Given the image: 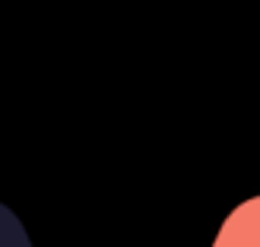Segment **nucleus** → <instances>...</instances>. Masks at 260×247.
Wrapping results in <instances>:
<instances>
[{
	"label": "nucleus",
	"instance_id": "nucleus-2",
	"mask_svg": "<svg viewBox=\"0 0 260 247\" xmlns=\"http://www.w3.org/2000/svg\"><path fill=\"white\" fill-rule=\"evenodd\" d=\"M0 247H32L29 235L7 206H0Z\"/></svg>",
	"mask_w": 260,
	"mask_h": 247
},
{
	"label": "nucleus",
	"instance_id": "nucleus-1",
	"mask_svg": "<svg viewBox=\"0 0 260 247\" xmlns=\"http://www.w3.org/2000/svg\"><path fill=\"white\" fill-rule=\"evenodd\" d=\"M213 247H260V197L244 200L225 216Z\"/></svg>",
	"mask_w": 260,
	"mask_h": 247
}]
</instances>
